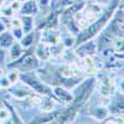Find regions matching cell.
<instances>
[{
  "label": "cell",
  "mask_w": 124,
  "mask_h": 124,
  "mask_svg": "<svg viewBox=\"0 0 124 124\" xmlns=\"http://www.w3.org/2000/svg\"><path fill=\"white\" fill-rule=\"evenodd\" d=\"M35 40V32L34 31H30V32L27 34H24V36L21 37V40H20V45H21L24 48H29L31 45H32Z\"/></svg>",
  "instance_id": "obj_22"
},
{
  "label": "cell",
  "mask_w": 124,
  "mask_h": 124,
  "mask_svg": "<svg viewBox=\"0 0 124 124\" xmlns=\"http://www.w3.org/2000/svg\"><path fill=\"white\" fill-rule=\"evenodd\" d=\"M10 118V114H9V112L6 108H3V109H0V120L4 122V120H8Z\"/></svg>",
  "instance_id": "obj_29"
},
{
  "label": "cell",
  "mask_w": 124,
  "mask_h": 124,
  "mask_svg": "<svg viewBox=\"0 0 124 124\" xmlns=\"http://www.w3.org/2000/svg\"><path fill=\"white\" fill-rule=\"evenodd\" d=\"M57 112H42L41 114L36 116L32 120H31L30 123H34V124H41V123H52V120L55 119L56 114H57Z\"/></svg>",
  "instance_id": "obj_15"
},
{
  "label": "cell",
  "mask_w": 124,
  "mask_h": 124,
  "mask_svg": "<svg viewBox=\"0 0 124 124\" xmlns=\"http://www.w3.org/2000/svg\"><path fill=\"white\" fill-rule=\"evenodd\" d=\"M20 13L23 15H35L39 13L37 0H26L20 8Z\"/></svg>",
  "instance_id": "obj_12"
},
{
  "label": "cell",
  "mask_w": 124,
  "mask_h": 124,
  "mask_svg": "<svg viewBox=\"0 0 124 124\" xmlns=\"http://www.w3.org/2000/svg\"><path fill=\"white\" fill-rule=\"evenodd\" d=\"M14 10L10 8V6H4L3 9H1V14L5 16V17H11L13 15H14Z\"/></svg>",
  "instance_id": "obj_28"
},
{
  "label": "cell",
  "mask_w": 124,
  "mask_h": 124,
  "mask_svg": "<svg viewBox=\"0 0 124 124\" xmlns=\"http://www.w3.org/2000/svg\"><path fill=\"white\" fill-rule=\"evenodd\" d=\"M6 77H8V79L10 81V83L15 85L16 82H19V71H16V70L13 68V71H10Z\"/></svg>",
  "instance_id": "obj_24"
},
{
  "label": "cell",
  "mask_w": 124,
  "mask_h": 124,
  "mask_svg": "<svg viewBox=\"0 0 124 124\" xmlns=\"http://www.w3.org/2000/svg\"><path fill=\"white\" fill-rule=\"evenodd\" d=\"M1 72H3V71H1V66H0V75H1Z\"/></svg>",
  "instance_id": "obj_37"
},
{
  "label": "cell",
  "mask_w": 124,
  "mask_h": 124,
  "mask_svg": "<svg viewBox=\"0 0 124 124\" xmlns=\"http://www.w3.org/2000/svg\"><path fill=\"white\" fill-rule=\"evenodd\" d=\"M11 87V83H10V81L8 79L6 76H1L0 75V88H10Z\"/></svg>",
  "instance_id": "obj_26"
},
{
  "label": "cell",
  "mask_w": 124,
  "mask_h": 124,
  "mask_svg": "<svg viewBox=\"0 0 124 124\" xmlns=\"http://www.w3.org/2000/svg\"><path fill=\"white\" fill-rule=\"evenodd\" d=\"M34 54H35V56H36L40 61H42V62H46V61H48V60L51 58L48 45L42 44V42H40V44L36 46V48H35V51H34Z\"/></svg>",
  "instance_id": "obj_14"
},
{
  "label": "cell",
  "mask_w": 124,
  "mask_h": 124,
  "mask_svg": "<svg viewBox=\"0 0 124 124\" xmlns=\"http://www.w3.org/2000/svg\"><path fill=\"white\" fill-rule=\"evenodd\" d=\"M108 108L106 106H96V107H93L89 112V117L93 118V119H96V120H104L107 117H108Z\"/></svg>",
  "instance_id": "obj_13"
},
{
  "label": "cell",
  "mask_w": 124,
  "mask_h": 124,
  "mask_svg": "<svg viewBox=\"0 0 124 124\" xmlns=\"http://www.w3.org/2000/svg\"><path fill=\"white\" fill-rule=\"evenodd\" d=\"M97 52H98L97 42H96V41H93V39L77 45L76 50H75L76 56L79 57V58H83L86 56H94V55H97Z\"/></svg>",
  "instance_id": "obj_6"
},
{
  "label": "cell",
  "mask_w": 124,
  "mask_h": 124,
  "mask_svg": "<svg viewBox=\"0 0 124 124\" xmlns=\"http://www.w3.org/2000/svg\"><path fill=\"white\" fill-rule=\"evenodd\" d=\"M61 44L63 45V47H65V48L75 47V37H72V36H65V37H61Z\"/></svg>",
  "instance_id": "obj_23"
},
{
  "label": "cell",
  "mask_w": 124,
  "mask_h": 124,
  "mask_svg": "<svg viewBox=\"0 0 124 124\" xmlns=\"http://www.w3.org/2000/svg\"><path fill=\"white\" fill-rule=\"evenodd\" d=\"M4 4V0H0V5H3Z\"/></svg>",
  "instance_id": "obj_35"
},
{
  "label": "cell",
  "mask_w": 124,
  "mask_h": 124,
  "mask_svg": "<svg viewBox=\"0 0 124 124\" xmlns=\"http://www.w3.org/2000/svg\"><path fill=\"white\" fill-rule=\"evenodd\" d=\"M39 99H40V96L37 94H30L25 98H20L16 101V106L19 108H21L24 110H27V109H31V108H34V107H37L39 104Z\"/></svg>",
  "instance_id": "obj_10"
},
{
  "label": "cell",
  "mask_w": 124,
  "mask_h": 124,
  "mask_svg": "<svg viewBox=\"0 0 124 124\" xmlns=\"http://www.w3.org/2000/svg\"><path fill=\"white\" fill-rule=\"evenodd\" d=\"M19 81H21L24 85H26L29 88H31L39 96H50V97L56 98L55 94L52 93V88L50 86H47L45 82L37 76V73H35V71L21 72V73H19Z\"/></svg>",
  "instance_id": "obj_3"
},
{
  "label": "cell",
  "mask_w": 124,
  "mask_h": 124,
  "mask_svg": "<svg viewBox=\"0 0 124 124\" xmlns=\"http://www.w3.org/2000/svg\"><path fill=\"white\" fill-rule=\"evenodd\" d=\"M103 123H106V124H110V123H122V124H123V116H116V117L108 118V119L106 118Z\"/></svg>",
  "instance_id": "obj_27"
},
{
  "label": "cell",
  "mask_w": 124,
  "mask_h": 124,
  "mask_svg": "<svg viewBox=\"0 0 124 124\" xmlns=\"http://www.w3.org/2000/svg\"><path fill=\"white\" fill-rule=\"evenodd\" d=\"M10 68H14L19 72H31L37 71L40 68V60L35 56L34 51L27 50L19 58L14 60L11 63L8 65Z\"/></svg>",
  "instance_id": "obj_4"
},
{
  "label": "cell",
  "mask_w": 124,
  "mask_h": 124,
  "mask_svg": "<svg viewBox=\"0 0 124 124\" xmlns=\"http://www.w3.org/2000/svg\"><path fill=\"white\" fill-rule=\"evenodd\" d=\"M50 3H51V0H39V1H37L39 8H40V6H41V8H46V6L50 5Z\"/></svg>",
  "instance_id": "obj_33"
},
{
  "label": "cell",
  "mask_w": 124,
  "mask_h": 124,
  "mask_svg": "<svg viewBox=\"0 0 124 124\" xmlns=\"http://www.w3.org/2000/svg\"><path fill=\"white\" fill-rule=\"evenodd\" d=\"M99 91L102 97H112V94L116 92V81L112 75H107L102 78Z\"/></svg>",
  "instance_id": "obj_7"
},
{
  "label": "cell",
  "mask_w": 124,
  "mask_h": 124,
  "mask_svg": "<svg viewBox=\"0 0 124 124\" xmlns=\"http://www.w3.org/2000/svg\"><path fill=\"white\" fill-rule=\"evenodd\" d=\"M0 14H1V8H0Z\"/></svg>",
  "instance_id": "obj_38"
},
{
  "label": "cell",
  "mask_w": 124,
  "mask_h": 124,
  "mask_svg": "<svg viewBox=\"0 0 124 124\" xmlns=\"http://www.w3.org/2000/svg\"><path fill=\"white\" fill-rule=\"evenodd\" d=\"M79 109H81L79 107H77L72 102H70L68 104H67V107H65L63 109H61V110L57 112V114H56L55 119L52 120V123H55V124L72 123V122L76 119Z\"/></svg>",
  "instance_id": "obj_5"
},
{
  "label": "cell",
  "mask_w": 124,
  "mask_h": 124,
  "mask_svg": "<svg viewBox=\"0 0 124 124\" xmlns=\"http://www.w3.org/2000/svg\"><path fill=\"white\" fill-rule=\"evenodd\" d=\"M10 8H11L14 11H20V8H21V3H20L19 0H16V1H14L11 5H10Z\"/></svg>",
  "instance_id": "obj_32"
},
{
  "label": "cell",
  "mask_w": 124,
  "mask_h": 124,
  "mask_svg": "<svg viewBox=\"0 0 124 124\" xmlns=\"http://www.w3.org/2000/svg\"><path fill=\"white\" fill-rule=\"evenodd\" d=\"M5 56H6L5 48L0 47V66H3V65H4V62H5Z\"/></svg>",
  "instance_id": "obj_31"
},
{
  "label": "cell",
  "mask_w": 124,
  "mask_h": 124,
  "mask_svg": "<svg viewBox=\"0 0 124 124\" xmlns=\"http://www.w3.org/2000/svg\"><path fill=\"white\" fill-rule=\"evenodd\" d=\"M96 83H97L96 77H88V78L82 79L79 83H77L73 87V92H72L73 98H72L71 102L73 104H76L77 107L82 108L92 97V93L94 91Z\"/></svg>",
  "instance_id": "obj_2"
},
{
  "label": "cell",
  "mask_w": 124,
  "mask_h": 124,
  "mask_svg": "<svg viewBox=\"0 0 124 124\" xmlns=\"http://www.w3.org/2000/svg\"><path fill=\"white\" fill-rule=\"evenodd\" d=\"M9 94L13 96L14 98L16 99H20V98H25L30 94H32V92H31L29 88H23V87H14L9 91Z\"/></svg>",
  "instance_id": "obj_18"
},
{
  "label": "cell",
  "mask_w": 124,
  "mask_h": 124,
  "mask_svg": "<svg viewBox=\"0 0 124 124\" xmlns=\"http://www.w3.org/2000/svg\"><path fill=\"white\" fill-rule=\"evenodd\" d=\"M9 54H10V57H11V60L14 61V60H16V58H19L20 56H21L23 54H24V47L20 45V42H16V41H14L13 42V45L9 47Z\"/></svg>",
  "instance_id": "obj_20"
},
{
  "label": "cell",
  "mask_w": 124,
  "mask_h": 124,
  "mask_svg": "<svg viewBox=\"0 0 124 124\" xmlns=\"http://www.w3.org/2000/svg\"><path fill=\"white\" fill-rule=\"evenodd\" d=\"M14 41H15V39H14L13 34L9 32V31H4V32L0 34V46L3 48H9L13 45Z\"/></svg>",
  "instance_id": "obj_19"
},
{
  "label": "cell",
  "mask_w": 124,
  "mask_h": 124,
  "mask_svg": "<svg viewBox=\"0 0 124 124\" xmlns=\"http://www.w3.org/2000/svg\"><path fill=\"white\" fill-rule=\"evenodd\" d=\"M11 34H13V36H14L15 40H19L20 41V40H21V37L24 36V31H23L21 27H13Z\"/></svg>",
  "instance_id": "obj_25"
},
{
  "label": "cell",
  "mask_w": 124,
  "mask_h": 124,
  "mask_svg": "<svg viewBox=\"0 0 124 124\" xmlns=\"http://www.w3.org/2000/svg\"><path fill=\"white\" fill-rule=\"evenodd\" d=\"M122 1L123 0H112V1L108 4V6L106 9H103V11H102V14L98 19H96L94 21H93L91 25H88L87 27L79 30V32L75 37V46L98 36L101 31L104 29L106 25L112 20L116 10L118 9V6Z\"/></svg>",
  "instance_id": "obj_1"
},
{
  "label": "cell",
  "mask_w": 124,
  "mask_h": 124,
  "mask_svg": "<svg viewBox=\"0 0 124 124\" xmlns=\"http://www.w3.org/2000/svg\"><path fill=\"white\" fill-rule=\"evenodd\" d=\"M48 47H50V56L52 58H60L65 54V47L61 42L55 44V45H50Z\"/></svg>",
  "instance_id": "obj_21"
},
{
  "label": "cell",
  "mask_w": 124,
  "mask_h": 124,
  "mask_svg": "<svg viewBox=\"0 0 124 124\" xmlns=\"http://www.w3.org/2000/svg\"><path fill=\"white\" fill-rule=\"evenodd\" d=\"M58 101L54 97H50V96H40V99H39V104L37 107L42 110V112H51L54 110L56 103Z\"/></svg>",
  "instance_id": "obj_11"
},
{
  "label": "cell",
  "mask_w": 124,
  "mask_h": 124,
  "mask_svg": "<svg viewBox=\"0 0 124 124\" xmlns=\"http://www.w3.org/2000/svg\"><path fill=\"white\" fill-rule=\"evenodd\" d=\"M41 42L48 46L61 42V35L57 29H44L41 32Z\"/></svg>",
  "instance_id": "obj_8"
},
{
  "label": "cell",
  "mask_w": 124,
  "mask_h": 124,
  "mask_svg": "<svg viewBox=\"0 0 124 124\" xmlns=\"http://www.w3.org/2000/svg\"><path fill=\"white\" fill-rule=\"evenodd\" d=\"M3 104H4V106H5V108L8 109L10 117H11V119H13V123H24V122H23V119L20 118V116L16 113L15 107L13 106V103H10V101H9V98H8V97H5V98L3 99Z\"/></svg>",
  "instance_id": "obj_16"
},
{
  "label": "cell",
  "mask_w": 124,
  "mask_h": 124,
  "mask_svg": "<svg viewBox=\"0 0 124 124\" xmlns=\"http://www.w3.org/2000/svg\"><path fill=\"white\" fill-rule=\"evenodd\" d=\"M10 23H11L10 25H11L13 27H21V19L14 17V19H13V20H11V21H10Z\"/></svg>",
  "instance_id": "obj_30"
},
{
  "label": "cell",
  "mask_w": 124,
  "mask_h": 124,
  "mask_svg": "<svg viewBox=\"0 0 124 124\" xmlns=\"http://www.w3.org/2000/svg\"><path fill=\"white\" fill-rule=\"evenodd\" d=\"M35 21L32 19V15H23L21 17V29L24 31V34H27L30 31H34Z\"/></svg>",
  "instance_id": "obj_17"
},
{
  "label": "cell",
  "mask_w": 124,
  "mask_h": 124,
  "mask_svg": "<svg viewBox=\"0 0 124 124\" xmlns=\"http://www.w3.org/2000/svg\"><path fill=\"white\" fill-rule=\"evenodd\" d=\"M6 31V24L4 23V20H0V34Z\"/></svg>",
  "instance_id": "obj_34"
},
{
  "label": "cell",
  "mask_w": 124,
  "mask_h": 124,
  "mask_svg": "<svg viewBox=\"0 0 124 124\" xmlns=\"http://www.w3.org/2000/svg\"><path fill=\"white\" fill-rule=\"evenodd\" d=\"M52 93L55 94V97L58 99V102L63 103V104H68V103L72 101V98H73L72 93L67 88L62 87V86H54Z\"/></svg>",
  "instance_id": "obj_9"
},
{
  "label": "cell",
  "mask_w": 124,
  "mask_h": 124,
  "mask_svg": "<svg viewBox=\"0 0 124 124\" xmlns=\"http://www.w3.org/2000/svg\"><path fill=\"white\" fill-rule=\"evenodd\" d=\"M19 1H20V3H24V1H26V0H19Z\"/></svg>",
  "instance_id": "obj_36"
}]
</instances>
